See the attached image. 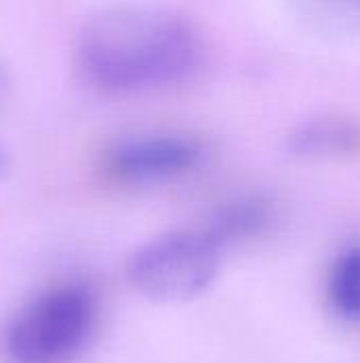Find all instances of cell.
I'll use <instances>...</instances> for the list:
<instances>
[{
	"label": "cell",
	"instance_id": "cell-1",
	"mask_svg": "<svg viewBox=\"0 0 360 363\" xmlns=\"http://www.w3.org/2000/svg\"><path fill=\"white\" fill-rule=\"evenodd\" d=\"M206 43L185 15L153 4H115L93 15L76 38L83 79L110 96L170 89L204 66Z\"/></svg>",
	"mask_w": 360,
	"mask_h": 363
},
{
	"label": "cell",
	"instance_id": "cell-4",
	"mask_svg": "<svg viewBox=\"0 0 360 363\" xmlns=\"http://www.w3.org/2000/svg\"><path fill=\"white\" fill-rule=\"evenodd\" d=\"M204 145L187 134H146L117 143L104 157L106 172L123 183H161L193 172Z\"/></svg>",
	"mask_w": 360,
	"mask_h": 363
},
{
	"label": "cell",
	"instance_id": "cell-3",
	"mask_svg": "<svg viewBox=\"0 0 360 363\" xmlns=\"http://www.w3.org/2000/svg\"><path fill=\"white\" fill-rule=\"evenodd\" d=\"M223 247L208 230L163 234L142 245L127 262L132 287L153 302H187L216 279Z\"/></svg>",
	"mask_w": 360,
	"mask_h": 363
},
{
	"label": "cell",
	"instance_id": "cell-7",
	"mask_svg": "<svg viewBox=\"0 0 360 363\" xmlns=\"http://www.w3.org/2000/svg\"><path fill=\"white\" fill-rule=\"evenodd\" d=\"M4 170H6V157H4V153L0 149V177L4 174Z\"/></svg>",
	"mask_w": 360,
	"mask_h": 363
},
{
	"label": "cell",
	"instance_id": "cell-2",
	"mask_svg": "<svg viewBox=\"0 0 360 363\" xmlns=\"http://www.w3.org/2000/svg\"><path fill=\"white\" fill-rule=\"evenodd\" d=\"M95 321V298L79 283L55 285L30 300L4 338L13 363H66L87 342Z\"/></svg>",
	"mask_w": 360,
	"mask_h": 363
},
{
	"label": "cell",
	"instance_id": "cell-6",
	"mask_svg": "<svg viewBox=\"0 0 360 363\" xmlns=\"http://www.w3.org/2000/svg\"><path fill=\"white\" fill-rule=\"evenodd\" d=\"M360 132L342 121H318L293 136V151L299 155H337L359 149Z\"/></svg>",
	"mask_w": 360,
	"mask_h": 363
},
{
	"label": "cell",
	"instance_id": "cell-5",
	"mask_svg": "<svg viewBox=\"0 0 360 363\" xmlns=\"http://www.w3.org/2000/svg\"><path fill=\"white\" fill-rule=\"evenodd\" d=\"M327 298L342 321L360 319V247L346 249L333 264Z\"/></svg>",
	"mask_w": 360,
	"mask_h": 363
}]
</instances>
